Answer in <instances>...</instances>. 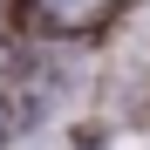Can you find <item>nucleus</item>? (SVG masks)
Instances as JSON below:
<instances>
[{
	"instance_id": "1",
	"label": "nucleus",
	"mask_w": 150,
	"mask_h": 150,
	"mask_svg": "<svg viewBox=\"0 0 150 150\" xmlns=\"http://www.w3.org/2000/svg\"><path fill=\"white\" fill-rule=\"evenodd\" d=\"M116 0H41V21L55 34H89V28H103Z\"/></svg>"
},
{
	"instance_id": "2",
	"label": "nucleus",
	"mask_w": 150,
	"mask_h": 150,
	"mask_svg": "<svg viewBox=\"0 0 150 150\" xmlns=\"http://www.w3.org/2000/svg\"><path fill=\"white\" fill-rule=\"evenodd\" d=\"M7 130H14V123H7V103H0V150H7Z\"/></svg>"
}]
</instances>
